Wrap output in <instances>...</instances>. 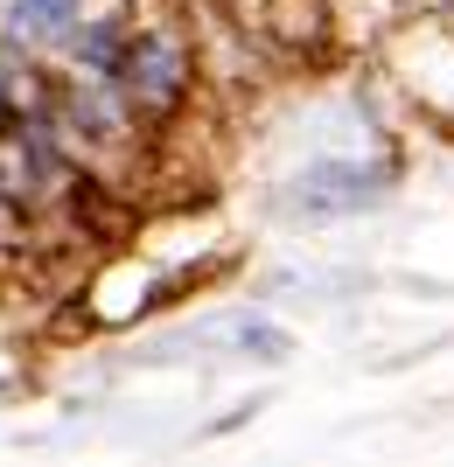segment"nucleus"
Wrapping results in <instances>:
<instances>
[{
  "label": "nucleus",
  "mask_w": 454,
  "mask_h": 467,
  "mask_svg": "<svg viewBox=\"0 0 454 467\" xmlns=\"http://www.w3.org/2000/svg\"><path fill=\"white\" fill-rule=\"evenodd\" d=\"M392 195V168H364V161H308L287 195H280V216L294 223H343V216H364Z\"/></svg>",
  "instance_id": "1"
},
{
  "label": "nucleus",
  "mask_w": 454,
  "mask_h": 467,
  "mask_svg": "<svg viewBox=\"0 0 454 467\" xmlns=\"http://www.w3.org/2000/svg\"><path fill=\"white\" fill-rule=\"evenodd\" d=\"M112 91L126 98L133 119H168L189 98V49L168 36H133L126 42V63H119Z\"/></svg>",
  "instance_id": "2"
},
{
  "label": "nucleus",
  "mask_w": 454,
  "mask_h": 467,
  "mask_svg": "<svg viewBox=\"0 0 454 467\" xmlns=\"http://www.w3.org/2000/svg\"><path fill=\"white\" fill-rule=\"evenodd\" d=\"M0 36L15 49H63L78 42V21H84V0H0Z\"/></svg>",
  "instance_id": "3"
},
{
  "label": "nucleus",
  "mask_w": 454,
  "mask_h": 467,
  "mask_svg": "<svg viewBox=\"0 0 454 467\" xmlns=\"http://www.w3.org/2000/svg\"><path fill=\"white\" fill-rule=\"evenodd\" d=\"M217 342L231 356H252V363H287V356H294V335L280 328V321H252V314H245V321H224Z\"/></svg>",
  "instance_id": "4"
}]
</instances>
